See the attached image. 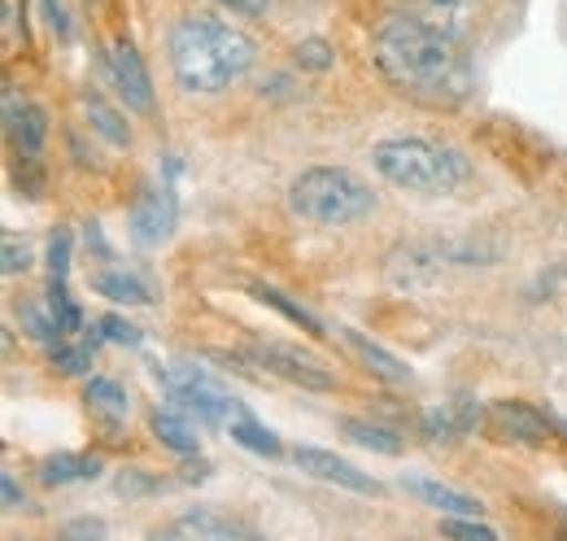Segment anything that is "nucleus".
Returning <instances> with one entry per match:
<instances>
[{"mask_svg": "<svg viewBox=\"0 0 567 541\" xmlns=\"http://www.w3.org/2000/svg\"><path fill=\"white\" fill-rule=\"evenodd\" d=\"M87 402L96 406V410H105V415H127V394L114 385V380H105V376H96V380H87Z\"/></svg>", "mask_w": 567, "mask_h": 541, "instance_id": "5701e85b", "label": "nucleus"}, {"mask_svg": "<svg viewBox=\"0 0 567 541\" xmlns=\"http://www.w3.org/2000/svg\"><path fill=\"white\" fill-rule=\"evenodd\" d=\"M371 162H375V171H380L393 188L424 193V197L458 193L463 180H467V162H463L458 149L432 144V140H420V135L380 140V144L371 149Z\"/></svg>", "mask_w": 567, "mask_h": 541, "instance_id": "7ed1b4c3", "label": "nucleus"}, {"mask_svg": "<svg viewBox=\"0 0 567 541\" xmlns=\"http://www.w3.org/2000/svg\"><path fill=\"white\" fill-rule=\"evenodd\" d=\"M214 4H223V9H231L240 18H258V13H267L271 0H214Z\"/></svg>", "mask_w": 567, "mask_h": 541, "instance_id": "c756f323", "label": "nucleus"}, {"mask_svg": "<svg viewBox=\"0 0 567 541\" xmlns=\"http://www.w3.org/2000/svg\"><path fill=\"white\" fill-rule=\"evenodd\" d=\"M157 380L166 385V394H171V402L179 406L184 415H197V423H231L236 415H240V406L236 398H227L218 385H214L206 371H197V367H157Z\"/></svg>", "mask_w": 567, "mask_h": 541, "instance_id": "39448f33", "label": "nucleus"}, {"mask_svg": "<svg viewBox=\"0 0 567 541\" xmlns=\"http://www.w3.org/2000/svg\"><path fill=\"white\" fill-rule=\"evenodd\" d=\"M297 62L310 70H328L332 67V49L323 40H306V44H297Z\"/></svg>", "mask_w": 567, "mask_h": 541, "instance_id": "a878e982", "label": "nucleus"}, {"mask_svg": "<svg viewBox=\"0 0 567 541\" xmlns=\"http://www.w3.org/2000/svg\"><path fill=\"white\" fill-rule=\"evenodd\" d=\"M87 123H92V132L105 135L110 144H132V127H127L123 114H118L114 105H105L101 96H87Z\"/></svg>", "mask_w": 567, "mask_h": 541, "instance_id": "412c9836", "label": "nucleus"}, {"mask_svg": "<svg viewBox=\"0 0 567 541\" xmlns=\"http://www.w3.org/2000/svg\"><path fill=\"white\" fill-rule=\"evenodd\" d=\"M254 358H258L267 371H276V376L301 385V389H332V385H337L332 371H328L319 358H306V354L292 349V345H258Z\"/></svg>", "mask_w": 567, "mask_h": 541, "instance_id": "423d86ee", "label": "nucleus"}, {"mask_svg": "<svg viewBox=\"0 0 567 541\" xmlns=\"http://www.w3.org/2000/svg\"><path fill=\"white\" fill-rule=\"evenodd\" d=\"M171 533H175V538H193V541H249L254 538L249 524L227 520V516H218V511H188V516H179V520L171 524Z\"/></svg>", "mask_w": 567, "mask_h": 541, "instance_id": "9d476101", "label": "nucleus"}, {"mask_svg": "<svg viewBox=\"0 0 567 541\" xmlns=\"http://www.w3.org/2000/svg\"><path fill=\"white\" fill-rule=\"evenodd\" d=\"M254 297H258L262 306H276V310H280L284 319H288V324H297V328H306L310 337H328V333H323V324H319V319H315V315H310L306 306H297V302H288V297H284L280 288H271V284H254Z\"/></svg>", "mask_w": 567, "mask_h": 541, "instance_id": "a211bd4d", "label": "nucleus"}, {"mask_svg": "<svg viewBox=\"0 0 567 541\" xmlns=\"http://www.w3.org/2000/svg\"><path fill=\"white\" fill-rule=\"evenodd\" d=\"M371 62L393 88H402L420 101H432V105L463 101L476 83L467 44L406 9L389 13L371 31Z\"/></svg>", "mask_w": 567, "mask_h": 541, "instance_id": "f257e3e1", "label": "nucleus"}, {"mask_svg": "<svg viewBox=\"0 0 567 541\" xmlns=\"http://www.w3.org/2000/svg\"><path fill=\"white\" fill-rule=\"evenodd\" d=\"M341 432L367 446V450H380V455H402V437L393 428H380V423H367V419H341Z\"/></svg>", "mask_w": 567, "mask_h": 541, "instance_id": "6ab92c4d", "label": "nucleus"}, {"mask_svg": "<svg viewBox=\"0 0 567 541\" xmlns=\"http://www.w3.org/2000/svg\"><path fill=\"white\" fill-rule=\"evenodd\" d=\"M49 258H53V275H62V279H66V267H71V236H66V232H58V236H53Z\"/></svg>", "mask_w": 567, "mask_h": 541, "instance_id": "cd10ccee", "label": "nucleus"}, {"mask_svg": "<svg viewBox=\"0 0 567 541\" xmlns=\"http://www.w3.org/2000/svg\"><path fill=\"white\" fill-rule=\"evenodd\" d=\"M171 70L184 92H223L254 67V40L214 13H188L166 35Z\"/></svg>", "mask_w": 567, "mask_h": 541, "instance_id": "f03ea898", "label": "nucleus"}, {"mask_svg": "<svg viewBox=\"0 0 567 541\" xmlns=\"http://www.w3.org/2000/svg\"><path fill=\"white\" fill-rule=\"evenodd\" d=\"M9 135L18 140L22 153H40L44 149V135H49V119L40 105H22V114L9 123Z\"/></svg>", "mask_w": 567, "mask_h": 541, "instance_id": "aec40b11", "label": "nucleus"}, {"mask_svg": "<svg viewBox=\"0 0 567 541\" xmlns=\"http://www.w3.org/2000/svg\"><path fill=\"white\" fill-rule=\"evenodd\" d=\"M441 533L445 538H476V541H497V529L489 524H481L476 516H467V520H441Z\"/></svg>", "mask_w": 567, "mask_h": 541, "instance_id": "393cba45", "label": "nucleus"}, {"mask_svg": "<svg viewBox=\"0 0 567 541\" xmlns=\"http://www.w3.org/2000/svg\"><path fill=\"white\" fill-rule=\"evenodd\" d=\"M27 267H31V249L13 232H4V275H18V270Z\"/></svg>", "mask_w": 567, "mask_h": 541, "instance_id": "bb28decb", "label": "nucleus"}, {"mask_svg": "<svg viewBox=\"0 0 567 541\" xmlns=\"http://www.w3.org/2000/svg\"><path fill=\"white\" fill-rule=\"evenodd\" d=\"M66 533H71V538H105V524H96V520H79V524H71Z\"/></svg>", "mask_w": 567, "mask_h": 541, "instance_id": "2f4dec72", "label": "nucleus"}, {"mask_svg": "<svg viewBox=\"0 0 567 541\" xmlns=\"http://www.w3.org/2000/svg\"><path fill=\"white\" fill-rule=\"evenodd\" d=\"M406 13H420L424 22L458 35L467 44L476 22H481V0H406Z\"/></svg>", "mask_w": 567, "mask_h": 541, "instance_id": "1a4fd4ad", "label": "nucleus"}, {"mask_svg": "<svg viewBox=\"0 0 567 541\" xmlns=\"http://www.w3.org/2000/svg\"><path fill=\"white\" fill-rule=\"evenodd\" d=\"M171 223H175V197H171V184L162 193H144L136 214H132V227H136V241L141 245H162L171 236Z\"/></svg>", "mask_w": 567, "mask_h": 541, "instance_id": "9b49d317", "label": "nucleus"}, {"mask_svg": "<svg viewBox=\"0 0 567 541\" xmlns=\"http://www.w3.org/2000/svg\"><path fill=\"white\" fill-rule=\"evenodd\" d=\"M227 428H231V437H236L245 450H258V455H280V441H276V432H271V428H262V423H254L245 410H240V415H236Z\"/></svg>", "mask_w": 567, "mask_h": 541, "instance_id": "4be33fe9", "label": "nucleus"}, {"mask_svg": "<svg viewBox=\"0 0 567 541\" xmlns=\"http://www.w3.org/2000/svg\"><path fill=\"white\" fill-rule=\"evenodd\" d=\"M288 202L301 218L319 223V227H346L362 214H371V188L346 166H310L292 180Z\"/></svg>", "mask_w": 567, "mask_h": 541, "instance_id": "20e7f679", "label": "nucleus"}, {"mask_svg": "<svg viewBox=\"0 0 567 541\" xmlns=\"http://www.w3.org/2000/svg\"><path fill=\"white\" fill-rule=\"evenodd\" d=\"M0 489H4V507H9V511H22V507H27V493L18 489V480H13V472L0 476Z\"/></svg>", "mask_w": 567, "mask_h": 541, "instance_id": "7c9ffc66", "label": "nucleus"}, {"mask_svg": "<svg viewBox=\"0 0 567 541\" xmlns=\"http://www.w3.org/2000/svg\"><path fill=\"white\" fill-rule=\"evenodd\" d=\"M49 354H53V367H58L62 376H79V371H87V363H92V349H87V345H66V337L58 340V345H49Z\"/></svg>", "mask_w": 567, "mask_h": 541, "instance_id": "b1692460", "label": "nucleus"}, {"mask_svg": "<svg viewBox=\"0 0 567 541\" xmlns=\"http://www.w3.org/2000/svg\"><path fill=\"white\" fill-rule=\"evenodd\" d=\"M346 340H350V349H354L358 358H362L380 380H389V385H406V380H411V367H406L398 354H389L384 345L367 340L362 333H354V328H346Z\"/></svg>", "mask_w": 567, "mask_h": 541, "instance_id": "4468645a", "label": "nucleus"}, {"mask_svg": "<svg viewBox=\"0 0 567 541\" xmlns=\"http://www.w3.org/2000/svg\"><path fill=\"white\" fill-rule=\"evenodd\" d=\"M406 489H411L415 498H424L427 507L445 511V516H481V502H476L472 493H458V489H450V484H441V480L406 476Z\"/></svg>", "mask_w": 567, "mask_h": 541, "instance_id": "ddd939ff", "label": "nucleus"}, {"mask_svg": "<svg viewBox=\"0 0 567 541\" xmlns=\"http://www.w3.org/2000/svg\"><path fill=\"white\" fill-rule=\"evenodd\" d=\"M110 74H114V88L118 96L127 101V110L148 114L153 110V83H148V70H144L141 53L132 40H118L114 53H110Z\"/></svg>", "mask_w": 567, "mask_h": 541, "instance_id": "6e6552de", "label": "nucleus"}, {"mask_svg": "<svg viewBox=\"0 0 567 541\" xmlns=\"http://www.w3.org/2000/svg\"><path fill=\"white\" fill-rule=\"evenodd\" d=\"M101 328L110 333V340H123V345H136V340H141V328H132V324H127V319H118V315L101 319Z\"/></svg>", "mask_w": 567, "mask_h": 541, "instance_id": "c85d7f7f", "label": "nucleus"}, {"mask_svg": "<svg viewBox=\"0 0 567 541\" xmlns=\"http://www.w3.org/2000/svg\"><path fill=\"white\" fill-rule=\"evenodd\" d=\"M96 476H101V459H83V455H53L40 463L44 484H71V480H96Z\"/></svg>", "mask_w": 567, "mask_h": 541, "instance_id": "dca6fc26", "label": "nucleus"}, {"mask_svg": "<svg viewBox=\"0 0 567 541\" xmlns=\"http://www.w3.org/2000/svg\"><path fill=\"white\" fill-rule=\"evenodd\" d=\"M148 428H153V437H157L166 450H175V455H193V450H197V428H193L179 410H153V415H148Z\"/></svg>", "mask_w": 567, "mask_h": 541, "instance_id": "2eb2a0df", "label": "nucleus"}, {"mask_svg": "<svg viewBox=\"0 0 567 541\" xmlns=\"http://www.w3.org/2000/svg\"><path fill=\"white\" fill-rule=\"evenodd\" d=\"M292 463L301 472H310L315 480H328V484H341V489H354V493H380V480H371L367 472H358L350 459H337V455H328L319 446H297Z\"/></svg>", "mask_w": 567, "mask_h": 541, "instance_id": "0eeeda50", "label": "nucleus"}, {"mask_svg": "<svg viewBox=\"0 0 567 541\" xmlns=\"http://www.w3.org/2000/svg\"><path fill=\"white\" fill-rule=\"evenodd\" d=\"M494 419L502 432H511L515 441H546L550 437V419L546 415H537L533 406L524 402H494Z\"/></svg>", "mask_w": 567, "mask_h": 541, "instance_id": "f8f14e48", "label": "nucleus"}, {"mask_svg": "<svg viewBox=\"0 0 567 541\" xmlns=\"http://www.w3.org/2000/svg\"><path fill=\"white\" fill-rule=\"evenodd\" d=\"M92 288H96L101 297L118 302V306H144V302H148V288H144L136 275H123V270H105V275H96Z\"/></svg>", "mask_w": 567, "mask_h": 541, "instance_id": "f3484780", "label": "nucleus"}]
</instances>
